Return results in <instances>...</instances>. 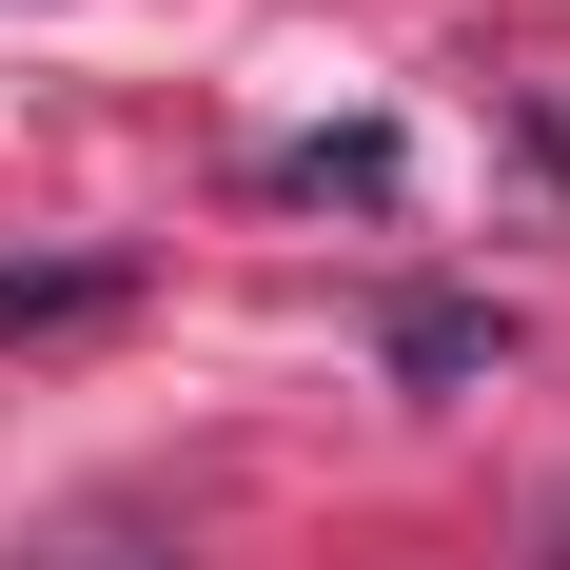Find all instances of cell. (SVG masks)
I'll list each match as a JSON object with an SVG mask.
<instances>
[{
    "mask_svg": "<svg viewBox=\"0 0 570 570\" xmlns=\"http://www.w3.org/2000/svg\"><path fill=\"white\" fill-rule=\"evenodd\" d=\"M492 354H512L492 295H413V315H394V374H492Z\"/></svg>",
    "mask_w": 570,
    "mask_h": 570,
    "instance_id": "1",
    "label": "cell"
},
{
    "mask_svg": "<svg viewBox=\"0 0 570 570\" xmlns=\"http://www.w3.org/2000/svg\"><path fill=\"white\" fill-rule=\"evenodd\" d=\"M276 197H394V138H374V118H354V138H295Z\"/></svg>",
    "mask_w": 570,
    "mask_h": 570,
    "instance_id": "3",
    "label": "cell"
},
{
    "mask_svg": "<svg viewBox=\"0 0 570 570\" xmlns=\"http://www.w3.org/2000/svg\"><path fill=\"white\" fill-rule=\"evenodd\" d=\"M79 315H118V256H0V335H79Z\"/></svg>",
    "mask_w": 570,
    "mask_h": 570,
    "instance_id": "2",
    "label": "cell"
},
{
    "mask_svg": "<svg viewBox=\"0 0 570 570\" xmlns=\"http://www.w3.org/2000/svg\"><path fill=\"white\" fill-rule=\"evenodd\" d=\"M20 570H177V551H158V531H118V512H79V531H40Z\"/></svg>",
    "mask_w": 570,
    "mask_h": 570,
    "instance_id": "4",
    "label": "cell"
}]
</instances>
